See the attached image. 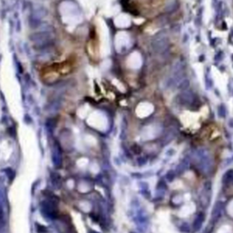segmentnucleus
Wrapping results in <instances>:
<instances>
[{
  "mask_svg": "<svg viewBox=\"0 0 233 233\" xmlns=\"http://www.w3.org/2000/svg\"><path fill=\"white\" fill-rule=\"evenodd\" d=\"M40 212L44 218L48 219H55L58 217V210L57 202L54 199L48 198L40 204Z\"/></svg>",
  "mask_w": 233,
  "mask_h": 233,
  "instance_id": "obj_1",
  "label": "nucleus"
},
{
  "mask_svg": "<svg viewBox=\"0 0 233 233\" xmlns=\"http://www.w3.org/2000/svg\"><path fill=\"white\" fill-rule=\"evenodd\" d=\"M152 48L157 53H163L167 50L169 47V38L168 35L165 31L158 32L152 38L151 42Z\"/></svg>",
  "mask_w": 233,
  "mask_h": 233,
  "instance_id": "obj_2",
  "label": "nucleus"
},
{
  "mask_svg": "<svg viewBox=\"0 0 233 233\" xmlns=\"http://www.w3.org/2000/svg\"><path fill=\"white\" fill-rule=\"evenodd\" d=\"M52 39V34L49 31H40L31 36V40L37 46H47Z\"/></svg>",
  "mask_w": 233,
  "mask_h": 233,
  "instance_id": "obj_3",
  "label": "nucleus"
},
{
  "mask_svg": "<svg viewBox=\"0 0 233 233\" xmlns=\"http://www.w3.org/2000/svg\"><path fill=\"white\" fill-rule=\"evenodd\" d=\"M52 159L53 163L57 168H60L62 165V153H61V149L58 143H55L53 147V151H52Z\"/></svg>",
  "mask_w": 233,
  "mask_h": 233,
  "instance_id": "obj_4",
  "label": "nucleus"
},
{
  "mask_svg": "<svg viewBox=\"0 0 233 233\" xmlns=\"http://www.w3.org/2000/svg\"><path fill=\"white\" fill-rule=\"evenodd\" d=\"M204 220H205V215H204V213H203V212H198V213L197 214V216H196L194 221H193V226H192V227H193V228H194V231L198 230L199 228H201V226H202Z\"/></svg>",
  "mask_w": 233,
  "mask_h": 233,
  "instance_id": "obj_5",
  "label": "nucleus"
},
{
  "mask_svg": "<svg viewBox=\"0 0 233 233\" xmlns=\"http://www.w3.org/2000/svg\"><path fill=\"white\" fill-rule=\"evenodd\" d=\"M189 86H190L189 80L187 79V78H184V79H182V80L180 81V83L178 85V87H179L180 90L184 91V90H188L189 87Z\"/></svg>",
  "mask_w": 233,
  "mask_h": 233,
  "instance_id": "obj_6",
  "label": "nucleus"
},
{
  "mask_svg": "<svg viewBox=\"0 0 233 233\" xmlns=\"http://www.w3.org/2000/svg\"><path fill=\"white\" fill-rule=\"evenodd\" d=\"M51 180H52V183L55 187H60L61 186V179L58 176V174L57 173H52L51 175Z\"/></svg>",
  "mask_w": 233,
  "mask_h": 233,
  "instance_id": "obj_7",
  "label": "nucleus"
},
{
  "mask_svg": "<svg viewBox=\"0 0 233 233\" xmlns=\"http://www.w3.org/2000/svg\"><path fill=\"white\" fill-rule=\"evenodd\" d=\"M180 229L183 231V232H189L190 231V227H189V224L184 222L181 224V227H180Z\"/></svg>",
  "mask_w": 233,
  "mask_h": 233,
  "instance_id": "obj_8",
  "label": "nucleus"
},
{
  "mask_svg": "<svg viewBox=\"0 0 233 233\" xmlns=\"http://www.w3.org/2000/svg\"><path fill=\"white\" fill-rule=\"evenodd\" d=\"M175 177H176V173H175V171H173V170L169 171V173L167 174V179H168V180H170V181H172V180L175 179Z\"/></svg>",
  "mask_w": 233,
  "mask_h": 233,
  "instance_id": "obj_9",
  "label": "nucleus"
},
{
  "mask_svg": "<svg viewBox=\"0 0 233 233\" xmlns=\"http://www.w3.org/2000/svg\"><path fill=\"white\" fill-rule=\"evenodd\" d=\"M218 112H219V116H221V118H224L225 113H226V110H225V109H224V107H223V106H220V107L219 108Z\"/></svg>",
  "mask_w": 233,
  "mask_h": 233,
  "instance_id": "obj_10",
  "label": "nucleus"
},
{
  "mask_svg": "<svg viewBox=\"0 0 233 233\" xmlns=\"http://www.w3.org/2000/svg\"><path fill=\"white\" fill-rule=\"evenodd\" d=\"M132 150H133V152H134L135 154H139V153H140L141 149L138 145H134V146L132 147Z\"/></svg>",
  "mask_w": 233,
  "mask_h": 233,
  "instance_id": "obj_11",
  "label": "nucleus"
},
{
  "mask_svg": "<svg viewBox=\"0 0 233 233\" xmlns=\"http://www.w3.org/2000/svg\"><path fill=\"white\" fill-rule=\"evenodd\" d=\"M38 233H46L47 232V229L42 226V225H38Z\"/></svg>",
  "mask_w": 233,
  "mask_h": 233,
  "instance_id": "obj_12",
  "label": "nucleus"
}]
</instances>
